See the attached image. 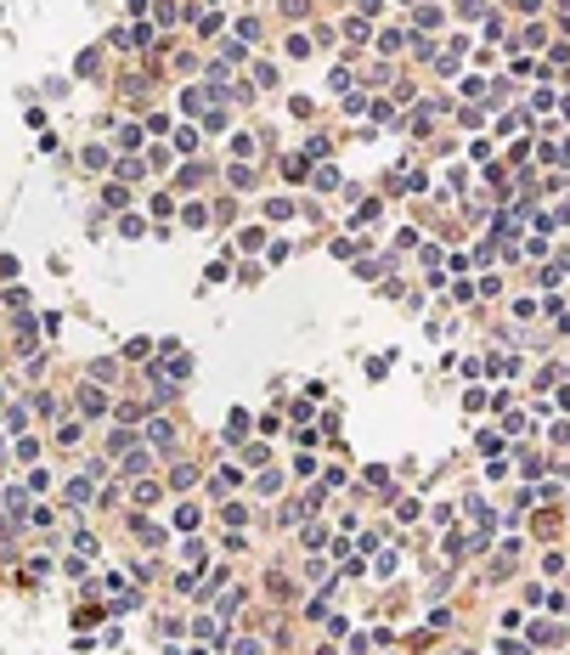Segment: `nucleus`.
<instances>
[{
	"instance_id": "nucleus-15",
	"label": "nucleus",
	"mask_w": 570,
	"mask_h": 655,
	"mask_svg": "<svg viewBox=\"0 0 570 655\" xmlns=\"http://www.w3.org/2000/svg\"><path fill=\"white\" fill-rule=\"evenodd\" d=\"M378 51H384V57H396V51H401V34H396V28H384V34H378Z\"/></svg>"
},
{
	"instance_id": "nucleus-32",
	"label": "nucleus",
	"mask_w": 570,
	"mask_h": 655,
	"mask_svg": "<svg viewBox=\"0 0 570 655\" xmlns=\"http://www.w3.org/2000/svg\"><path fill=\"white\" fill-rule=\"evenodd\" d=\"M237 655H260V638H243V644H237Z\"/></svg>"
},
{
	"instance_id": "nucleus-16",
	"label": "nucleus",
	"mask_w": 570,
	"mask_h": 655,
	"mask_svg": "<svg viewBox=\"0 0 570 655\" xmlns=\"http://www.w3.org/2000/svg\"><path fill=\"white\" fill-rule=\"evenodd\" d=\"M266 588H271V593H277V599H288V593H294V582H288V577H283V571H271V577H266Z\"/></svg>"
},
{
	"instance_id": "nucleus-22",
	"label": "nucleus",
	"mask_w": 570,
	"mask_h": 655,
	"mask_svg": "<svg viewBox=\"0 0 570 655\" xmlns=\"http://www.w3.org/2000/svg\"><path fill=\"white\" fill-rule=\"evenodd\" d=\"M237 243H243V249H260V243H266V232H260V226H243Z\"/></svg>"
},
{
	"instance_id": "nucleus-19",
	"label": "nucleus",
	"mask_w": 570,
	"mask_h": 655,
	"mask_svg": "<svg viewBox=\"0 0 570 655\" xmlns=\"http://www.w3.org/2000/svg\"><path fill=\"white\" fill-rule=\"evenodd\" d=\"M328 153H333V142H322V136L305 142V158H328Z\"/></svg>"
},
{
	"instance_id": "nucleus-7",
	"label": "nucleus",
	"mask_w": 570,
	"mask_h": 655,
	"mask_svg": "<svg viewBox=\"0 0 570 655\" xmlns=\"http://www.w3.org/2000/svg\"><path fill=\"white\" fill-rule=\"evenodd\" d=\"M203 181H209V164H187L181 169V187H203Z\"/></svg>"
},
{
	"instance_id": "nucleus-18",
	"label": "nucleus",
	"mask_w": 570,
	"mask_h": 655,
	"mask_svg": "<svg viewBox=\"0 0 570 655\" xmlns=\"http://www.w3.org/2000/svg\"><path fill=\"white\" fill-rule=\"evenodd\" d=\"M232 187H237V192H249V187H254V169H249V164H237V169H232Z\"/></svg>"
},
{
	"instance_id": "nucleus-12",
	"label": "nucleus",
	"mask_w": 570,
	"mask_h": 655,
	"mask_svg": "<svg viewBox=\"0 0 570 655\" xmlns=\"http://www.w3.org/2000/svg\"><path fill=\"white\" fill-rule=\"evenodd\" d=\"M531 638H537V644H559V627H553V622H531Z\"/></svg>"
},
{
	"instance_id": "nucleus-24",
	"label": "nucleus",
	"mask_w": 570,
	"mask_h": 655,
	"mask_svg": "<svg viewBox=\"0 0 570 655\" xmlns=\"http://www.w3.org/2000/svg\"><path fill=\"white\" fill-rule=\"evenodd\" d=\"M136 531H142V542H147V548H164V526H136Z\"/></svg>"
},
{
	"instance_id": "nucleus-5",
	"label": "nucleus",
	"mask_w": 570,
	"mask_h": 655,
	"mask_svg": "<svg viewBox=\"0 0 570 655\" xmlns=\"http://www.w3.org/2000/svg\"><path fill=\"white\" fill-rule=\"evenodd\" d=\"M34 339H40V322H34V317H17V345H23V351H34Z\"/></svg>"
},
{
	"instance_id": "nucleus-8",
	"label": "nucleus",
	"mask_w": 570,
	"mask_h": 655,
	"mask_svg": "<svg viewBox=\"0 0 570 655\" xmlns=\"http://www.w3.org/2000/svg\"><path fill=\"white\" fill-rule=\"evenodd\" d=\"M79 164H85V169H108V147H85Z\"/></svg>"
},
{
	"instance_id": "nucleus-23",
	"label": "nucleus",
	"mask_w": 570,
	"mask_h": 655,
	"mask_svg": "<svg viewBox=\"0 0 570 655\" xmlns=\"http://www.w3.org/2000/svg\"><path fill=\"white\" fill-rule=\"evenodd\" d=\"M124 204H130V187L113 181V187H108V209H124Z\"/></svg>"
},
{
	"instance_id": "nucleus-20",
	"label": "nucleus",
	"mask_w": 570,
	"mask_h": 655,
	"mask_svg": "<svg viewBox=\"0 0 570 655\" xmlns=\"http://www.w3.org/2000/svg\"><path fill=\"white\" fill-rule=\"evenodd\" d=\"M266 215H271V221H288V215H294V204H288V198H271V204H266Z\"/></svg>"
},
{
	"instance_id": "nucleus-3",
	"label": "nucleus",
	"mask_w": 570,
	"mask_h": 655,
	"mask_svg": "<svg viewBox=\"0 0 570 655\" xmlns=\"http://www.w3.org/2000/svg\"><path fill=\"white\" fill-rule=\"evenodd\" d=\"M147 463H153V458H147L142 447H124V452H119V474H147Z\"/></svg>"
},
{
	"instance_id": "nucleus-25",
	"label": "nucleus",
	"mask_w": 570,
	"mask_h": 655,
	"mask_svg": "<svg viewBox=\"0 0 570 655\" xmlns=\"http://www.w3.org/2000/svg\"><path fill=\"white\" fill-rule=\"evenodd\" d=\"M181 221H187V226H203V221H209V209H203V204H187Z\"/></svg>"
},
{
	"instance_id": "nucleus-28",
	"label": "nucleus",
	"mask_w": 570,
	"mask_h": 655,
	"mask_svg": "<svg viewBox=\"0 0 570 655\" xmlns=\"http://www.w3.org/2000/svg\"><path fill=\"white\" fill-rule=\"evenodd\" d=\"M559 373H564V367H542V373H537V390H553V384H559Z\"/></svg>"
},
{
	"instance_id": "nucleus-1",
	"label": "nucleus",
	"mask_w": 570,
	"mask_h": 655,
	"mask_svg": "<svg viewBox=\"0 0 570 655\" xmlns=\"http://www.w3.org/2000/svg\"><path fill=\"white\" fill-rule=\"evenodd\" d=\"M153 379H158V384H164V379H169V384H187V379H192V362H187L181 351H169V362H164V356L153 362Z\"/></svg>"
},
{
	"instance_id": "nucleus-31",
	"label": "nucleus",
	"mask_w": 570,
	"mask_h": 655,
	"mask_svg": "<svg viewBox=\"0 0 570 655\" xmlns=\"http://www.w3.org/2000/svg\"><path fill=\"white\" fill-rule=\"evenodd\" d=\"M283 12L288 17H305V12H311V0H283Z\"/></svg>"
},
{
	"instance_id": "nucleus-26",
	"label": "nucleus",
	"mask_w": 570,
	"mask_h": 655,
	"mask_svg": "<svg viewBox=\"0 0 570 655\" xmlns=\"http://www.w3.org/2000/svg\"><path fill=\"white\" fill-rule=\"evenodd\" d=\"M243 458H249V463L260 469V463H266V441H249V447H243Z\"/></svg>"
},
{
	"instance_id": "nucleus-9",
	"label": "nucleus",
	"mask_w": 570,
	"mask_h": 655,
	"mask_svg": "<svg viewBox=\"0 0 570 655\" xmlns=\"http://www.w3.org/2000/svg\"><path fill=\"white\" fill-rule=\"evenodd\" d=\"M147 435H153V447H169V435H175V424H169V418H153V429H147Z\"/></svg>"
},
{
	"instance_id": "nucleus-17",
	"label": "nucleus",
	"mask_w": 570,
	"mask_h": 655,
	"mask_svg": "<svg viewBox=\"0 0 570 655\" xmlns=\"http://www.w3.org/2000/svg\"><path fill=\"white\" fill-rule=\"evenodd\" d=\"M418 28H441V6H418Z\"/></svg>"
},
{
	"instance_id": "nucleus-6",
	"label": "nucleus",
	"mask_w": 570,
	"mask_h": 655,
	"mask_svg": "<svg viewBox=\"0 0 570 655\" xmlns=\"http://www.w3.org/2000/svg\"><path fill=\"white\" fill-rule=\"evenodd\" d=\"M169 486H181V492L198 486V469H192V463H175V469H169Z\"/></svg>"
},
{
	"instance_id": "nucleus-30",
	"label": "nucleus",
	"mask_w": 570,
	"mask_h": 655,
	"mask_svg": "<svg viewBox=\"0 0 570 655\" xmlns=\"http://www.w3.org/2000/svg\"><path fill=\"white\" fill-rule=\"evenodd\" d=\"M458 12L463 17H480V12H486V0H458Z\"/></svg>"
},
{
	"instance_id": "nucleus-4",
	"label": "nucleus",
	"mask_w": 570,
	"mask_h": 655,
	"mask_svg": "<svg viewBox=\"0 0 570 655\" xmlns=\"http://www.w3.org/2000/svg\"><path fill=\"white\" fill-rule=\"evenodd\" d=\"M62 497H68V508H85V503H91V480H68Z\"/></svg>"
},
{
	"instance_id": "nucleus-27",
	"label": "nucleus",
	"mask_w": 570,
	"mask_h": 655,
	"mask_svg": "<svg viewBox=\"0 0 570 655\" xmlns=\"http://www.w3.org/2000/svg\"><path fill=\"white\" fill-rule=\"evenodd\" d=\"M232 153L237 158H254V136H232Z\"/></svg>"
},
{
	"instance_id": "nucleus-29",
	"label": "nucleus",
	"mask_w": 570,
	"mask_h": 655,
	"mask_svg": "<svg viewBox=\"0 0 570 655\" xmlns=\"http://www.w3.org/2000/svg\"><path fill=\"white\" fill-rule=\"evenodd\" d=\"M28 424V407H6V429H23Z\"/></svg>"
},
{
	"instance_id": "nucleus-14",
	"label": "nucleus",
	"mask_w": 570,
	"mask_h": 655,
	"mask_svg": "<svg viewBox=\"0 0 570 655\" xmlns=\"http://www.w3.org/2000/svg\"><path fill=\"white\" fill-rule=\"evenodd\" d=\"M333 187H339V169L322 164V169H317V192H333Z\"/></svg>"
},
{
	"instance_id": "nucleus-11",
	"label": "nucleus",
	"mask_w": 570,
	"mask_h": 655,
	"mask_svg": "<svg viewBox=\"0 0 570 655\" xmlns=\"http://www.w3.org/2000/svg\"><path fill=\"white\" fill-rule=\"evenodd\" d=\"M113 379H119V362H97L91 367V384H113Z\"/></svg>"
},
{
	"instance_id": "nucleus-2",
	"label": "nucleus",
	"mask_w": 570,
	"mask_h": 655,
	"mask_svg": "<svg viewBox=\"0 0 570 655\" xmlns=\"http://www.w3.org/2000/svg\"><path fill=\"white\" fill-rule=\"evenodd\" d=\"M74 401H79V413H91V418H97V413H108L102 384H79V390H74Z\"/></svg>"
},
{
	"instance_id": "nucleus-13",
	"label": "nucleus",
	"mask_w": 570,
	"mask_h": 655,
	"mask_svg": "<svg viewBox=\"0 0 570 655\" xmlns=\"http://www.w3.org/2000/svg\"><path fill=\"white\" fill-rule=\"evenodd\" d=\"M175 526H181V531H198V508L181 503V508H175Z\"/></svg>"
},
{
	"instance_id": "nucleus-21",
	"label": "nucleus",
	"mask_w": 570,
	"mask_h": 655,
	"mask_svg": "<svg viewBox=\"0 0 570 655\" xmlns=\"http://www.w3.org/2000/svg\"><path fill=\"white\" fill-rule=\"evenodd\" d=\"M221 514H226V526H232V531H237V526H243V520H249V508H243V503H226Z\"/></svg>"
},
{
	"instance_id": "nucleus-10",
	"label": "nucleus",
	"mask_w": 570,
	"mask_h": 655,
	"mask_svg": "<svg viewBox=\"0 0 570 655\" xmlns=\"http://www.w3.org/2000/svg\"><path fill=\"white\" fill-rule=\"evenodd\" d=\"M136 147H142V130L124 124V130H119V153H136Z\"/></svg>"
}]
</instances>
